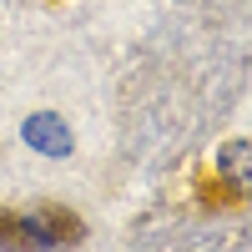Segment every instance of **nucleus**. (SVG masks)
I'll use <instances>...</instances> for the list:
<instances>
[{"label":"nucleus","instance_id":"nucleus-1","mask_svg":"<svg viewBox=\"0 0 252 252\" xmlns=\"http://www.w3.org/2000/svg\"><path fill=\"white\" fill-rule=\"evenodd\" d=\"M81 242V217L66 207H40V212H0V247L5 252H56Z\"/></svg>","mask_w":252,"mask_h":252},{"label":"nucleus","instance_id":"nucleus-2","mask_svg":"<svg viewBox=\"0 0 252 252\" xmlns=\"http://www.w3.org/2000/svg\"><path fill=\"white\" fill-rule=\"evenodd\" d=\"M20 136H26V146H31V152H40V157H71V126L61 121L56 111H35V116H26Z\"/></svg>","mask_w":252,"mask_h":252},{"label":"nucleus","instance_id":"nucleus-3","mask_svg":"<svg viewBox=\"0 0 252 252\" xmlns=\"http://www.w3.org/2000/svg\"><path fill=\"white\" fill-rule=\"evenodd\" d=\"M217 177L232 197H252V141H222L217 146Z\"/></svg>","mask_w":252,"mask_h":252}]
</instances>
